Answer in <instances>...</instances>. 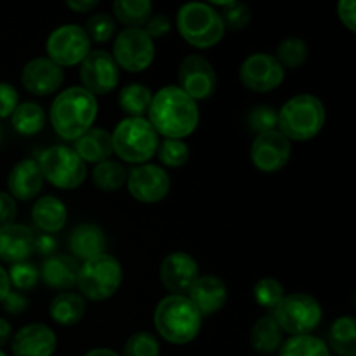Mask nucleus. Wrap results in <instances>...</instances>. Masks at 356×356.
Instances as JSON below:
<instances>
[{"label": "nucleus", "instance_id": "obj_13", "mask_svg": "<svg viewBox=\"0 0 356 356\" xmlns=\"http://www.w3.org/2000/svg\"><path fill=\"white\" fill-rule=\"evenodd\" d=\"M240 82L252 92H271L278 89L285 79V70L273 54L254 52L247 56L238 70Z\"/></svg>", "mask_w": 356, "mask_h": 356}, {"label": "nucleus", "instance_id": "obj_38", "mask_svg": "<svg viewBox=\"0 0 356 356\" xmlns=\"http://www.w3.org/2000/svg\"><path fill=\"white\" fill-rule=\"evenodd\" d=\"M285 298V289L277 278H261L254 285V299L264 309H273Z\"/></svg>", "mask_w": 356, "mask_h": 356}, {"label": "nucleus", "instance_id": "obj_33", "mask_svg": "<svg viewBox=\"0 0 356 356\" xmlns=\"http://www.w3.org/2000/svg\"><path fill=\"white\" fill-rule=\"evenodd\" d=\"M278 356H330V350L325 341L306 334V336H291L284 341Z\"/></svg>", "mask_w": 356, "mask_h": 356}, {"label": "nucleus", "instance_id": "obj_25", "mask_svg": "<svg viewBox=\"0 0 356 356\" xmlns=\"http://www.w3.org/2000/svg\"><path fill=\"white\" fill-rule=\"evenodd\" d=\"M31 219L38 229L52 235L65 228L66 221H68V209H66L65 202L59 200L54 195H44V197L37 198L31 207Z\"/></svg>", "mask_w": 356, "mask_h": 356}, {"label": "nucleus", "instance_id": "obj_21", "mask_svg": "<svg viewBox=\"0 0 356 356\" xmlns=\"http://www.w3.org/2000/svg\"><path fill=\"white\" fill-rule=\"evenodd\" d=\"M44 176L40 172L37 160L23 159L10 169L7 177V188L14 200H33L42 191Z\"/></svg>", "mask_w": 356, "mask_h": 356}, {"label": "nucleus", "instance_id": "obj_39", "mask_svg": "<svg viewBox=\"0 0 356 356\" xmlns=\"http://www.w3.org/2000/svg\"><path fill=\"white\" fill-rule=\"evenodd\" d=\"M86 33L89 37L90 42H96V44H106L108 40H111L117 31V23H115L113 17L106 13H96L87 19L86 23Z\"/></svg>", "mask_w": 356, "mask_h": 356}, {"label": "nucleus", "instance_id": "obj_44", "mask_svg": "<svg viewBox=\"0 0 356 356\" xmlns=\"http://www.w3.org/2000/svg\"><path fill=\"white\" fill-rule=\"evenodd\" d=\"M143 30L146 31V35H148L152 40L153 38L165 37V35L172 30V21H170V17L167 16V14H153Z\"/></svg>", "mask_w": 356, "mask_h": 356}, {"label": "nucleus", "instance_id": "obj_48", "mask_svg": "<svg viewBox=\"0 0 356 356\" xmlns=\"http://www.w3.org/2000/svg\"><path fill=\"white\" fill-rule=\"evenodd\" d=\"M58 250V240L52 235L42 233V235L35 236V252L40 256H52Z\"/></svg>", "mask_w": 356, "mask_h": 356}, {"label": "nucleus", "instance_id": "obj_36", "mask_svg": "<svg viewBox=\"0 0 356 356\" xmlns=\"http://www.w3.org/2000/svg\"><path fill=\"white\" fill-rule=\"evenodd\" d=\"M211 6L222 7V10H219V14H221L222 24H225L226 30L238 31L249 26L250 9L245 3L236 2V0H226V2H212Z\"/></svg>", "mask_w": 356, "mask_h": 356}, {"label": "nucleus", "instance_id": "obj_11", "mask_svg": "<svg viewBox=\"0 0 356 356\" xmlns=\"http://www.w3.org/2000/svg\"><path fill=\"white\" fill-rule=\"evenodd\" d=\"M92 42L87 37L86 30L79 24H61L56 28L45 42V52L51 61L61 66H76L92 51Z\"/></svg>", "mask_w": 356, "mask_h": 356}, {"label": "nucleus", "instance_id": "obj_27", "mask_svg": "<svg viewBox=\"0 0 356 356\" xmlns=\"http://www.w3.org/2000/svg\"><path fill=\"white\" fill-rule=\"evenodd\" d=\"M284 343V332L271 315L261 316L250 330V346L257 355L277 353Z\"/></svg>", "mask_w": 356, "mask_h": 356}, {"label": "nucleus", "instance_id": "obj_24", "mask_svg": "<svg viewBox=\"0 0 356 356\" xmlns=\"http://www.w3.org/2000/svg\"><path fill=\"white\" fill-rule=\"evenodd\" d=\"M68 247L72 250L73 259H80L86 263L90 257L104 254V250H106V235L94 222H82L70 235Z\"/></svg>", "mask_w": 356, "mask_h": 356}, {"label": "nucleus", "instance_id": "obj_9", "mask_svg": "<svg viewBox=\"0 0 356 356\" xmlns=\"http://www.w3.org/2000/svg\"><path fill=\"white\" fill-rule=\"evenodd\" d=\"M44 181L59 190H75L86 181V162L68 146L56 145L44 149L37 160Z\"/></svg>", "mask_w": 356, "mask_h": 356}, {"label": "nucleus", "instance_id": "obj_18", "mask_svg": "<svg viewBox=\"0 0 356 356\" xmlns=\"http://www.w3.org/2000/svg\"><path fill=\"white\" fill-rule=\"evenodd\" d=\"M21 83L33 96H51L65 83V70L49 58H35L24 65Z\"/></svg>", "mask_w": 356, "mask_h": 356}, {"label": "nucleus", "instance_id": "obj_45", "mask_svg": "<svg viewBox=\"0 0 356 356\" xmlns=\"http://www.w3.org/2000/svg\"><path fill=\"white\" fill-rule=\"evenodd\" d=\"M17 216L16 200L9 193L0 191V232L14 225V219Z\"/></svg>", "mask_w": 356, "mask_h": 356}, {"label": "nucleus", "instance_id": "obj_28", "mask_svg": "<svg viewBox=\"0 0 356 356\" xmlns=\"http://www.w3.org/2000/svg\"><path fill=\"white\" fill-rule=\"evenodd\" d=\"M87 309L86 299L75 292H61L52 299L49 306V315L58 325L72 327L83 318Z\"/></svg>", "mask_w": 356, "mask_h": 356}, {"label": "nucleus", "instance_id": "obj_46", "mask_svg": "<svg viewBox=\"0 0 356 356\" xmlns=\"http://www.w3.org/2000/svg\"><path fill=\"white\" fill-rule=\"evenodd\" d=\"M2 309L6 313H9V315H21V313H24L28 309V298L23 294V292L19 291H13L10 289L9 294L6 296V299H3L2 302Z\"/></svg>", "mask_w": 356, "mask_h": 356}, {"label": "nucleus", "instance_id": "obj_4", "mask_svg": "<svg viewBox=\"0 0 356 356\" xmlns=\"http://www.w3.org/2000/svg\"><path fill=\"white\" fill-rule=\"evenodd\" d=\"M325 115V106L318 97L313 94H298L278 110L277 131L289 141H309L323 129Z\"/></svg>", "mask_w": 356, "mask_h": 356}, {"label": "nucleus", "instance_id": "obj_31", "mask_svg": "<svg viewBox=\"0 0 356 356\" xmlns=\"http://www.w3.org/2000/svg\"><path fill=\"white\" fill-rule=\"evenodd\" d=\"M113 14L125 28H145L153 16V3L149 0H115Z\"/></svg>", "mask_w": 356, "mask_h": 356}, {"label": "nucleus", "instance_id": "obj_1", "mask_svg": "<svg viewBox=\"0 0 356 356\" xmlns=\"http://www.w3.org/2000/svg\"><path fill=\"white\" fill-rule=\"evenodd\" d=\"M200 120L197 101L177 86H165L153 94L148 122L165 139H183L193 134Z\"/></svg>", "mask_w": 356, "mask_h": 356}, {"label": "nucleus", "instance_id": "obj_3", "mask_svg": "<svg viewBox=\"0 0 356 356\" xmlns=\"http://www.w3.org/2000/svg\"><path fill=\"white\" fill-rule=\"evenodd\" d=\"M153 323L162 339L170 344H188L200 334L202 316L188 296H167L156 305Z\"/></svg>", "mask_w": 356, "mask_h": 356}, {"label": "nucleus", "instance_id": "obj_30", "mask_svg": "<svg viewBox=\"0 0 356 356\" xmlns=\"http://www.w3.org/2000/svg\"><path fill=\"white\" fill-rule=\"evenodd\" d=\"M10 124H13L14 131L21 136L38 134L45 125L44 108L33 101L19 103L14 113L10 115Z\"/></svg>", "mask_w": 356, "mask_h": 356}, {"label": "nucleus", "instance_id": "obj_19", "mask_svg": "<svg viewBox=\"0 0 356 356\" xmlns=\"http://www.w3.org/2000/svg\"><path fill=\"white\" fill-rule=\"evenodd\" d=\"M56 348L58 337L45 323H30L21 327L10 339L13 356H52Z\"/></svg>", "mask_w": 356, "mask_h": 356}, {"label": "nucleus", "instance_id": "obj_53", "mask_svg": "<svg viewBox=\"0 0 356 356\" xmlns=\"http://www.w3.org/2000/svg\"><path fill=\"white\" fill-rule=\"evenodd\" d=\"M2 141H3V129L2 125H0V145H2Z\"/></svg>", "mask_w": 356, "mask_h": 356}, {"label": "nucleus", "instance_id": "obj_12", "mask_svg": "<svg viewBox=\"0 0 356 356\" xmlns=\"http://www.w3.org/2000/svg\"><path fill=\"white\" fill-rule=\"evenodd\" d=\"M80 82L82 87L92 96H104L117 89L120 82V68L115 63L113 56L103 49L90 51L80 63Z\"/></svg>", "mask_w": 356, "mask_h": 356}, {"label": "nucleus", "instance_id": "obj_2", "mask_svg": "<svg viewBox=\"0 0 356 356\" xmlns=\"http://www.w3.org/2000/svg\"><path fill=\"white\" fill-rule=\"evenodd\" d=\"M97 99L83 87H68L54 97L51 104V124L56 134L76 141L92 127L97 117Z\"/></svg>", "mask_w": 356, "mask_h": 356}, {"label": "nucleus", "instance_id": "obj_50", "mask_svg": "<svg viewBox=\"0 0 356 356\" xmlns=\"http://www.w3.org/2000/svg\"><path fill=\"white\" fill-rule=\"evenodd\" d=\"M10 339H13V327L6 318L0 316V348L6 346Z\"/></svg>", "mask_w": 356, "mask_h": 356}, {"label": "nucleus", "instance_id": "obj_40", "mask_svg": "<svg viewBox=\"0 0 356 356\" xmlns=\"http://www.w3.org/2000/svg\"><path fill=\"white\" fill-rule=\"evenodd\" d=\"M7 275H9L10 287H16L19 292L31 291L33 287H37L38 280H40L37 266L30 261H21V263L13 264Z\"/></svg>", "mask_w": 356, "mask_h": 356}, {"label": "nucleus", "instance_id": "obj_8", "mask_svg": "<svg viewBox=\"0 0 356 356\" xmlns=\"http://www.w3.org/2000/svg\"><path fill=\"white\" fill-rule=\"evenodd\" d=\"M271 316L282 332L291 336H306L312 334L322 322V306L313 296L305 292L285 294V298L271 309Z\"/></svg>", "mask_w": 356, "mask_h": 356}, {"label": "nucleus", "instance_id": "obj_17", "mask_svg": "<svg viewBox=\"0 0 356 356\" xmlns=\"http://www.w3.org/2000/svg\"><path fill=\"white\" fill-rule=\"evenodd\" d=\"M198 277L197 261L186 252L169 254L160 264V282L172 296H188Z\"/></svg>", "mask_w": 356, "mask_h": 356}, {"label": "nucleus", "instance_id": "obj_41", "mask_svg": "<svg viewBox=\"0 0 356 356\" xmlns=\"http://www.w3.org/2000/svg\"><path fill=\"white\" fill-rule=\"evenodd\" d=\"M124 356H160V343L153 334L136 332L124 346Z\"/></svg>", "mask_w": 356, "mask_h": 356}, {"label": "nucleus", "instance_id": "obj_26", "mask_svg": "<svg viewBox=\"0 0 356 356\" xmlns=\"http://www.w3.org/2000/svg\"><path fill=\"white\" fill-rule=\"evenodd\" d=\"M75 153L89 163H101L110 160L113 155V145H111V132L101 127H90L86 134L80 136L75 141Z\"/></svg>", "mask_w": 356, "mask_h": 356}, {"label": "nucleus", "instance_id": "obj_52", "mask_svg": "<svg viewBox=\"0 0 356 356\" xmlns=\"http://www.w3.org/2000/svg\"><path fill=\"white\" fill-rule=\"evenodd\" d=\"M83 356H120V355L113 350H108V348H94V350L87 351Z\"/></svg>", "mask_w": 356, "mask_h": 356}, {"label": "nucleus", "instance_id": "obj_23", "mask_svg": "<svg viewBox=\"0 0 356 356\" xmlns=\"http://www.w3.org/2000/svg\"><path fill=\"white\" fill-rule=\"evenodd\" d=\"M35 252V233L26 225H10L0 232V259L16 264Z\"/></svg>", "mask_w": 356, "mask_h": 356}, {"label": "nucleus", "instance_id": "obj_42", "mask_svg": "<svg viewBox=\"0 0 356 356\" xmlns=\"http://www.w3.org/2000/svg\"><path fill=\"white\" fill-rule=\"evenodd\" d=\"M247 124H249L250 131H254L256 134L277 131L278 110H275V108L271 106H266V104H261V106L252 108L250 113L247 115Z\"/></svg>", "mask_w": 356, "mask_h": 356}, {"label": "nucleus", "instance_id": "obj_32", "mask_svg": "<svg viewBox=\"0 0 356 356\" xmlns=\"http://www.w3.org/2000/svg\"><path fill=\"white\" fill-rule=\"evenodd\" d=\"M153 92L143 83H127L118 94V106L127 117H145L152 104Z\"/></svg>", "mask_w": 356, "mask_h": 356}, {"label": "nucleus", "instance_id": "obj_7", "mask_svg": "<svg viewBox=\"0 0 356 356\" xmlns=\"http://www.w3.org/2000/svg\"><path fill=\"white\" fill-rule=\"evenodd\" d=\"M122 280H124V270L120 261L104 252L80 264L76 285L83 299L104 301L120 289Z\"/></svg>", "mask_w": 356, "mask_h": 356}, {"label": "nucleus", "instance_id": "obj_5", "mask_svg": "<svg viewBox=\"0 0 356 356\" xmlns=\"http://www.w3.org/2000/svg\"><path fill=\"white\" fill-rule=\"evenodd\" d=\"M159 143V134L145 117H125L111 132L115 155L134 165L148 163L156 155Z\"/></svg>", "mask_w": 356, "mask_h": 356}, {"label": "nucleus", "instance_id": "obj_6", "mask_svg": "<svg viewBox=\"0 0 356 356\" xmlns=\"http://www.w3.org/2000/svg\"><path fill=\"white\" fill-rule=\"evenodd\" d=\"M176 26L181 37L197 49L214 47L226 33L219 10L204 2L181 6L176 16Z\"/></svg>", "mask_w": 356, "mask_h": 356}, {"label": "nucleus", "instance_id": "obj_49", "mask_svg": "<svg viewBox=\"0 0 356 356\" xmlns=\"http://www.w3.org/2000/svg\"><path fill=\"white\" fill-rule=\"evenodd\" d=\"M66 6L75 13H90L99 6L97 0H66Z\"/></svg>", "mask_w": 356, "mask_h": 356}, {"label": "nucleus", "instance_id": "obj_43", "mask_svg": "<svg viewBox=\"0 0 356 356\" xmlns=\"http://www.w3.org/2000/svg\"><path fill=\"white\" fill-rule=\"evenodd\" d=\"M17 104H19V94L16 87L7 82H0V118L10 117Z\"/></svg>", "mask_w": 356, "mask_h": 356}, {"label": "nucleus", "instance_id": "obj_37", "mask_svg": "<svg viewBox=\"0 0 356 356\" xmlns=\"http://www.w3.org/2000/svg\"><path fill=\"white\" fill-rule=\"evenodd\" d=\"M156 156L162 165L177 169V167H183L190 159V146L183 139H163L159 143Z\"/></svg>", "mask_w": 356, "mask_h": 356}, {"label": "nucleus", "instance_id": "obj_10", "mask_svg": "<svg viewBox=\"0 0 356 356\" xmlns=\"http://www.w3.org/2000/svg\"><path fill=\"white\" fill-rule=\"evenodd\" d=\"M113 59L118 68L131 73H141L155 59V42L143 28H124L113 42Z\"/></svg>", "mask_w": 356, "mask_h": 356}, {"label": "nucleus", "instance_id": "obj_47", "mask_svg": "<svg viewBox=\"0 0 356 356\" xmlns=\"http://www.w3.org/2000/svg\"><path fill=\"white\" fill-rule=\"evenodd\" d=\"M337 16L341 23L355 33L356 31V14H355V0H339L337 3Z\"/></svg>", "mask_w": 356, "mask_h": 356}, {"label": "nucleus", "instance_id": "obj_35", "mask_svg": "<svg viewBox=\"0 0 356 356\" xmlns=\"http://www.w3.org/2000/svg\"><path fill=\"white\" fill-rule=\"evenodd\" d=\"M308 54L309 49L302 38L289 37L280 42L275 58H277V61L284 66V70H296L299 68V66L305 65V61L308 59Z\"/></svg>", "mask_w": 356, "mask_h": 356}, {"label": "nucleus", "instance_id": "obj_14", "mask_svg": "<svg viewBox=\"0 0 356 356\" xmlns=\"http://www.w3.org/2000/svg\"><path fill=\"white\" fill-rule=\"evenodd\" d=\"M179 89L193 101H205L216 92L218 75L209 59L200 54H190L179 65Z\"/></svg>", "mask_w": 356, "mask_h": 356}, {"label": "nucleus", "instance_id": "obj_29", "mask_svg": "<svg viewBox=\"0 0 356 356\" xmlns=\"http://www.w3.org/2000/svg\"><path fill=\"white\" fill-rule=\"evenodd\" d=\"M327 346L339 356H356V325L353 316H339L334 320Z\"/></svg>", "mask_w": 356, "mask_h": 356}, {"label": "nucleus", "instance_id": "obj_34", "mask_svg": "<svg viewBox=\"0 0 356 356\" xmlns=\"http://www.w3.org/2000/svg\"><path fill=\"white\" fill-rule=\"evenodd\" d=\"M92 183L101 191H117L127 183V170L117 160H104L94 167Z\"/></svg>", "mask_w": 356, "mask_h": 356}, {"label": "nucleus", "instance_id": "obj_20", "mask_svg": "<svg viewBox=\"0 0 356 356\" xmlns=\"http://www.w3.org/2000/svg\"><path fill=\"white\" fill-rule=\"evenodd\" d=\"M188 299L193 302L197 312L204 318L222 309V306L228 301V289L219 277L204 275V277H198L193 287L190 289Z\"/></svg>", "mask_w": 356, "mask_h": 356}, {"label": "nucleus", "instance_id": "obj_22", "mask_svg": "<svg viewBox=\"0 0 356 356\" xmlns=\"http://www.w3.org/2000/svg\"><path fill=\"white\" fill-rule=\"evenodd\" d=\"M79 268V261L73 259L68 254H52L45 257L38 275L47 287L56 289V291H70L76 285Z\"/></svg>", "mask_w": 356, "mask_h": 356}, {"label": "nucleus", "instance_id": "obj_54", "mask_svg": "<svg viewBox=\"0 0 356 356\" xmlns=\"http://www.w3.org/2000/svg\"><path fill=\"white\" fill-rule=\"evenodd\" d=\"M0 356H7V355H6V353H3V351H2V350H0Z\"/></svg>", "mask_w": 356, "mask_h": 356}, {"label": "nucleus", "instance_id": "obj_16", "mask_svg": "<svg viewBox=\"0 0 356 356\" xmlns=\"http://www.w3.org/2000/svg\"><path fill=\"white\" fill-rule=\"evenodd\" d=\"M292 145L282 132L270 131L257 134L250 146V160L261 172H278L291 160Z\"/></svg>", "mask_w": 356, "mask_h": 356}, {"label": "nucleus", "instance_id": "obj_15", "mask_svg": "<svg viewBox=\"0 0 356 356\" xmlns=\"http://www.w3.org/2000/svg\"><path fill=\"white\" fill-rule=\"evenodd\" d=\"M125 184L132 198L143 204H156L169 195L170 177L163 167L155 163H143L129 170Z\"/></svg>", "mask_w": 356, "mask_h": 356}, {"label": "nucleus", "instance_id": "obj_51", "mask_svg": "<svg viewBox=\"0 0 356 356\" xmlns=\"http://www.w3.org/2000/svg\"><path fill=\"white\" fill-rule=\"evenodd\" d=\"M10 292V282H9V275L7 271L3 270V266L0 264V302L6 299V296Z\"/></svg>", "mask_w": 356, "mask_h": 356}]
</instances>
